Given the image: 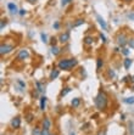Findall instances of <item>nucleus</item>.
<instances>
[{
    "label": "nucleus",
    "instance_id": "f257e3e1",
    "mask_svg": "<svg viewBox=\"0 0 134 135\" xmlns=\"http://www.w3.org/2000/svg\"><path fill=\"white\" fill-rule=\"evenodd\" d=\"M95 105L98 107V110H100V111H103L106 107V105H107V96H106L105 92H99L98 94V96L95 97Z\"/></svg>",
    "mask_w": 134,
    "mask_h": 135
},
{
    "label": "nucleus",
    "instance_id": "f03ea898",
    "mask_svg": "<svg viewBox=\"0 0 134 135\" xmlns=\"http://www.w3.org/2000/svg\"><path fill=\"white\" fill-rule=\"evenodd\" d=\"M77 65V60L76 59H65L59 62V68L60 69H71L72 67H75Z\"/></svg>",
    "mask_w": 134,
    "mask_h": 135
},
{
    "label": "nucleus",
    "instance_id": "7ed1b4c3",
    "mask_svg": "<svg viewBox=\"0 0 134 135\" xmlns=\"http://www.w3.org/2000/svg\"><path fill=\"white\" fill-rule=\"evenodd\" d=\"M117 43H118V45H119V46H122V47H124L126 45L128 44V40H127L126 34L119 33L118 35H117Z\"/></svg>",
    "mask_w": 134,
    "mask_h": 135
},
{
    "label": "nucleus",
    "instance_id": "20e7f679",
    "mask_svg": "<svg viewBox=\"0 0 134 135\" xmlns=\"http://www.w3.org/2000/svg\"><path fill=\"white\" fill-rule=\"evenodd\" d=\"M28 56H29V52L26 50V49H23V50H21L20 51V54L17 55V60H26V59H28Z\"/></svg>",
    "mask_w": 134,
    "mask_h": 135
},
{
    "label": "nucleus",
    "instance_id": "39448f33",
    "mask_svg": "<svg viewBox=\"0 0 134 135\" xmlns=\"http://www.w3.org/2000/svg\"><path fill=\"white\" fill-rule=\"evenodd\" d=\"M14 49V46L12 45H1V47H0V52H1V55H4V54H7V52H10L11 50Z\"/></svg>",
    "mask_w": 134,
    "mask_h": 135
},
{
    "label": "nucleus",
    "instance_id": "423d86ee",
    "mask_svg": "<svg viewBox=\"0 0 134 135\" xmlns=\"http://www.w3.org/2000/svg\"><path fill=\"white\" fill-rule=\"evenodd\" d=\"M96 20H98V22H99V24L103 27V29L106 30L107 29V23H106V21H105L104 18L101 17L100 15H96Z\"/></svg>",
    "mask_w": 134,
    "mask_h": 135
},
{
    "label": "nucleus",
    "instance_id": "0eeeda50",
    "mask_svg": "<svg viewBox=\"0 0 134 135\" xmlns=\"http://www.w3.org/2000/svg\"><path fill=\"white\" fill-rule=\"evenodd\" d=\"M60 42L61 43H67L68 40H70V32H66V33H62L61 35H60Z\"/></svg>",
    "mask_w": 134,
    "mask_h": 135
},
{
    "label": "nucleus",
    "instance_id": "6e6552de",
    "mask_svg": "<svg viewBox=\"0 0 134 135\" xmlns=\"http://www.w3.org/2000/svg\"><path fill=\"white\" fill-rule=\"evenodd\" d=\"M20 125H21V118L20 117H16V118L11 120V127L12 128L17 129V128H20Z\"/></svg>",
    "mask_w": 134,
    "mask_h": 135
},
{
    "label": "nucleus",
    "instance_id": "1a4fd4ad",
    "mask_svg": "<svg viewBox=\"0 0 134 135\" xmlns=\"http://www.w3.org/2000/svg\"><path fill=\"white\" fill-rule=\"evenodd\" d=\"M7 9L10 10V12H12V14H17L20 10H17V6H16L14 2H9L7 4Z\"/></svg>",
    "mask_w": 134,
    "mask_h": 135
},
{
    "label": "nucleus",
    "instance_id": "9d476101",
    "mask_svg": "<svg viewBox=\"0 0 134 135\" xmlns=\"http://www.w3.org/2000/svg\"><path fill=\"white\" fill-rule=\"evenodd\" d=\"M50 127H51V120L49 118H44V120H43V128L44 129H50Z\"/></svg>",
    "mask_w": 134,
    "mask_h": 135
},
{
    "label": "nucleus",
    "instance_id": "9b49d317",
    "mask_svg": "<svg viewBox=\"0 0 134 135\" xmlns=\"http://www.w3.org/2000/svg\"><path fill=\"white\" fill-rule=\"evenodd\" d=\"M45 105H46V96H42L40 97V110L42 111L45 110Z\"/></svg>",
    "mask_w": 134,
    "mask_h": 135
},
{
    "label": "nucleus",
    "instance_id": "f8f14e48",
    "mask_svg": "<svg viewBox=\"0 0 134 135\" xmlns=\"http://www.w3.org/2000/svg\"><path fill=\"white\" fill-rule=\"evenodd\" d=\"M103 66H104V61H103V59H98V60H96V69L100 71V69L103 68Z\"/></svg>",
    "mask_w": 134,
    "mask_h": 135
},
{
    "label": "nucleus",
    "instance_id": "ddd939ff",
    "mask_svg": "<svg viewBox=\"0 0 134 135\" xmlns=\"http://www.w3.org/2000/svg\"><path fill=\"white\" fill-rule=\"evenodd\" d=\"M60 51H61V50H60L56 45H53V46H51V52H53V55H55V56H56V55H59Z\"/></svg>",
    "mask_w": 134,
    "mask_h": 135
},
{
    "label": "nucleus",
    "instance_id": "4468645a",
    "mask_svg": "<svg viewBox=\"0 0 134 135\" xmlns=\"http://www.w3.org/2000/svg\"><path fill=\"white\" fill-rule=\"evenodd\" d=\"M123 65H124V68H126V69H129V67H131V65H132V60H131V59H126L124 62H123Z\"/></svg>",
    "mask_w": 134,
    "mask_h": 135
},
{
    "label": "nucleus",
    "instance_id": "2eb2a0df",
    "mask_svg": "<svg viewBox=\"0 0 134 135\" xmlns=\"http://www.w3.org/2000/svg\"><path fill=\"white\" fill-rule=\"evenodd\" d=\"M79 104H80V99H78V97L73 99V100H72V102H71V105L73 106V107H78Z\"/></svg>",
    "mask_w": 134,
    "mask_h": 135
},
{
    "label": "nucleus",
    "instance_id": "dca6fc26",
    "mask_svg": "<svg viewBox=\"0 0 134 135\" xmlns=\"http://www.w3.org/2000/svg\"><path fill=\"white\" fill-rule=\"evenodd\" d=\"M83 42H84L85 45H91L93 44V38H91V37H85Z\"/></svg>",
    "mask_w": 134,
    "mask_h": 135
},
{
    "label": "nucleus",
    "instance_id": "f3484780",
    "mask_svg": "<svg viewBox=\"0 0 134 135\" xmlns=\"http://www.w3.org/2000/svg\"><path fill=\"white\" fill-rule=\"evenodd\" d=\"M59 77V71L57 69H54L51 73H50V79H55V78H57Z\"/></svg>",
    "mask_w": 134,
    "mask_h": 135
},
{
    "label": "nucleus",
    "instance_id": "a211bd4d",
    "mask_svg": "<svg viewBox=\"0 0 134 135\" xmlns=\"http://www.w3.org/2000/svg\"><path fill=\"white\" fill-rule=\"evenodd\" d=\"M35 85H37V89H38L39 92H43V91H44V87L42 85L40 82H35Z\"/></svg>",
    "mask_w": 134,
    "mask_h": 135
},
{
    "label": "nucleus",
    "instance_id": "6ab92c4d",
    "mask_svg": "<svg viewBox=\"0 0 134 135\" xmlns=\"http://www.w3.org/2000/svg\"><path fill=\"white\" fill-rule=\"evenodd\" d=\"M83 23H84V20H83V18H79V20H77L75 22L73 27H78V26H80V24H83Z\"/></svg>",
    "mask_w": 134,
    "mask_h": 135
},
{
    "label": "nucleus",
    "instance_id": "aec40b11",
    "mask_svg": "<svg viewBox=\"0 0 134 135\" xmlns=\"http://www.w3.org/2000/svg\"><path fill=\"white\" fill-rule=\"evenodd\" d=\"M124 102H126V104H128V105L134 104V96H133V97H127V99H124Z\"/></svg>",
    "mask_w": 134,
    "mask_h": 135
},
{
    "label": "nucleus",
    "instance_id": "412c9836",
    "mask_svg": "<svg viewBox=\"0 0 134 135\" xmlns=\"http://www.w3.org/2000/svg\"><path fill=\"white\" fill-rule=\"evenodd\" d=\"M70 91H71V88H65V89L61 91V96H65V95H67Z\"/></svg>",
    "mask_w": 134,
    "mask_h": 135
},
{
    "label": "nucleus",
    "instance_id": "4be33fe9",
    "mask_svg": "<svg viewBox=\"0 0 134 135\" xmlns=\"http://www.w3.org/2000/svg\"><path fill=\"white\" fill-rule=\"evenodd\" d=\"M32 134H33V135H42V130H40L39 128H34Z\"/></svg>",
    "mask_w": 134,
    "mask_h": 135
},
{
    "label": "nucleus",
    "instance_id": "5701e85b",
    "mask_svg": "<svg viewBox=\"0 0 134 135\" xmlns=\"http://www.w3.org/2000/svg\"><path fill=\"white\" fill-rule=\"evenodd\" d=\"M17 84L21 87V89H25V88H26V84H25V83H23L21 79H18V80H17Z\"/></svg>",
    "mask_w": 134,
    "mask_h": 135
},
{
    "label": "nucleus",
    "instance_id": "b1692460",
    "mask_svg": "<svg viewBox=\"0 0 134 135\" xmlns=\"http://www.w3.org/2000/svg\"><path fill=\"white\" fill-rule=\"evenodd\" d=\"M107 73H108V77H110L111 79H112V78H115V75H116L115 71H112V69H108V72H107Z\"/></svg>",
    "mask_w": 134,
    "mask_h": 135
},
{
    "label": "nucleus",
    "instance_id": "393cba45",
    "mask_svg": "<svg viewBox=\"0 0 134 135\" xmlns=\"http://www.w3.org/2000/svg\"><path fill=\"white\" fill-rule=\"evenodd\" d=\"M26 118H27V122H28V123H30V122L33 120V118H34V116H33L32 113H29V114H27V116H26Z\"/></svg>",
    "mask_w": 134,
    "mask_h": 135
},
{
    "label": "nucleus",
    "instance_id": "a878e982",
    "mask_svg": "<svg viewBox=\"0 0 134 135\" xmlns=\"http://www.w3.org/2000/svg\"><path fill=\"white\" fill-rule=\"evenodd\" d=\"M128 45H129L132 49H134V38H131V39H128Z\"/></svg>",
    "mask_w": 134,
    "mask_h": 135
},
{
    "label": "nucleus",
    "instance_id": "bb28decb",
    "mask_svg": "<svg viewBox=\"0 0 134 135\" xmlns=\"http://www.w3.org/2000/svg\"><path fill=\"white\" fill-rule=\"evenodd\" d=\"M122 54L127 56V55H129V50H128L127 47H123V49H122Z\"/></svg>",
    "mask_w": 134,
    "mask_h": 135
},
{
    "label": "nucleus",
    "instance_id": "cd10ccee",
    "mask_svg": "<svg viewBox=\"0 0 134 135\" xmlns=\"http://www.w3.org/2000/svg\"><path fill=\"white\" fill-rule=\"evenodd\" d=\"M71 1H72V0H61V5H62V6H66V5L70 4Z\"/></svg>",
    "mask_w": 134,
    "mask_h": 135
},
{
    "label": "nucleus",
    "instance_id": "c85d7f7f",
    "mask_svg": "<svg viewBox=\"0 0 134 135\" xmlns=\"http://www.w3.org/2000/svg\"><path fill=\"white\" fill-rule=\"evenodd\" d=\"M42 135H50V133H49V129H42Z\"/></svg>",
    "mask_w": 134,
    "mask_h": 135
},
{
    "label": "nucleus",
    "instance_id": "c756f323",
    "mask_svg": "<svg viewBox=\"0 0 134 135\" xmlns=\"http://www.w3.org/2000/svg\"><path fill=\"white\" fill-rule=\"evenodd\" d=\"M40 37H42V40H43L44 43H48V40H46L48 38H46V35H45L44 33H42V34H40Z\"/></svg>",
    "mask_w": 134,
    "mask_h": 135
},
{
    "label": "nucleus",
    "instance_id": "7c9ffc66",
    "mask_svg": "<svg viewBox=\"0 0 134 135\" xmlns=\"http://www.w3.org/2000/svg\"><path fill=\"white\" fill-rule=\"evenodd\" d=\"M100 39H101L103 43H106V42H107V40H106V37H105L104 34H100Z\"/></svg>",
    "mask_w": 134,
    "mask_h": 135
},
{
    "label": "nucleus",
    "instance_id": "2f4dec72",
    "mask_svg": "<svg viewBox=\"0 0 134 135\" xmlns=\"http://www.w3.org/2000/svg\"><path fill=\"white\" fill-rule=\"evenodd\" d=\"M5 26H6V21H5V20H2V21H1V29H4V27H5Z\"/></svg>",
    "mask_w": 134,
    "mask_h": 135
},
{
    "label": "nucleus",
    "instance_id": "473e14b6",
    "mask_svg": "<svg viewBox=\"0 0 134 135\" xmlns=\"http://www.w3.org/2000/svg\"><path fill=\"white\" fill-rule=\"evenodd\" d=\"M18 14H20V15H21V16H23V15H25V14H26V10H25V9H21Z\"/></svg>",
    "mask_w": 134,
    "mask_h": 135
},
{
    "label": "nucleus",
    "instance_id": "72a5a7b5",
    "mask_svg": "<svg viewBox=\"0 0 134 135\" xmlns=\"http://www.w3.org/2000/svg\"><path fill=\"white\" fill-rule=\"evenodd\" d=\"M59 27H60V23H59V22H55V24H54V28H55V29H57Z\"/></svg>",
    "mask_w": 134,
    "mask_h": 135
},
{
    "label": "nucleus",
    "instance_id": "f704fd0d",
    "mask_svg": "<svg viewBox=\"0 0 134 135\" xmlns=\"http://www.w3.org/2000/svg\"><path fill=\"white\" fill-rule=\"evenodd\" d=\"M128 17H129V18H132V20H134V15H132V14H129Z\"/></svg>",
    "mask_w": 134,
    "mask_h": 135
},
{
    "label": "nucleus",
    "instance_id": "c9c22d12",
    "mask_svg": "<svg viewBox=\"0 0 134 135\" xmlns=\"http://www.w3.org/2000/svg\"><path fill=\"white\" fill-rule=\"evenodd\" d=\"M28 2H34V1H37V0H27Z\"/></svg>",
    "mask_w": 134,
    "mask_h": 135
},
{
    "label": "nucleus",
    "instance_id": "e433bc0d",
    "mask_svg": "<svg viewBox=\"0 0 134 135\" xmlns=\"http://www.w3.org/2000/svg\"><path fill=\"white\" fill-rule=\"evenodd\" d=\"M124 1H127V2H129V1H132V0H124Z\"/></svg>",
    "mask_w": 134,
    "mask_h": 135
},
{
    "label": "nucleus",
    "instance_id": "4c0bfd02",
    "mask_svg": "<svg viewBox=\"0 0 134 135\" xmlns=\"http://www.w3.org/2000/svg\"><path fill=\"white\" fill-rule=\"evenodd\" d=\"M132 80H133V83H134V77H133V78H132Z\"/></svg>",
    "mask_w": 134,
    "mask_h": 135
},
{
    "label": "nucleus",
    "instance_id": "58836bf2",
    "mask_svg": "<svg viewBox=\"0 0 134 135\" xmlns=\"http://www.w3.org/2000/svg\"><path fill=\"white\" fill-rule=\"evenodd\" d=\"M71 135H75V133H71Z\"/></svg>",
    "mask_w": 134,
    "mask_h": 135
},
{
    "label": "nucleus",
    "instance_id": "ea45409f",
    "mask_svg": "<svg viewBox=\"0 0 134 135\" xmlns=\"http://www.w3.org/2000/svg\"><path fill=\"white\" fill-rule=\"evenodd\" d=\"M50 135H53V134H50Z\"/></svg>",
    "mask_w": 134,
    "mask_h": 135
}]
</instances>
